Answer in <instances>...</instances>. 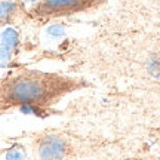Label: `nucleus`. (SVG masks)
<instances>
[{
    "label": "nucleus",
    "mask_w": 160,
    "mask_h": 160,
    "mask_svg": "<svg viewBox=\"0 0 160 160\" xmlns=\"http://www.w3.org/2000/svg\"><path fill=\"white\" fill-rule=\"evenodd\" d=\"M19 45V33L13 27H5L0 31V48L12 52Z\"/></svg>",
    "instance_id": "4"
},
{
    "label": "nucleus",
    "mask_w": 160,
    "mask_h": 160,
    "mask_svg": "<svg viewBox=\"0 0 160 160\" xmlns=\"http://www.w3.org/2000/svg\"><path fill=\"white\" fill-rule=\"evenodd\" d=\"M95 3H98V0H42L37 5L36 12L43 17L68 15L79 11H85Z\"/></svg>",
    "instance_id": "2"
},
{
    "label": "nucleus",
    "mask_w": 160,
    "mask_h": 160,
    "mask_svg": "<svg viewBox=\"0 0 160 160\" xmlns=\"http://www.w3.org/2000/svg\"><path fill=\"white\" fill-rule=\"evenodd\" d=\"M25 3H36V2H39V0H22Z\"/></svg>",
    "instance_id": "9"
},
{
    "label": "nucleus",
    "mask_w": 160,
    "mask_h": 160,
    "mask_svg": "<svg viewBox=\"0 0 160 160\" xmlns=\"http://www.w3.org/2000/svg\"><path fill=\"white\" fill-rule=\"evenodd\" d=\"M11 53L12 52L6 51V49H3V48H0V67L5 65V64H8V61L11 59Z\"/></svg>",
    "instance_id": "8"
},
{
    "label": "nucleus",
    "mask_w": 160,
    "mask_h": 160,
    "mask_svg": "<svg viewBox=\"0 0 160 160\" xmlns=\"http://www.w3.org/2000/svg\"><path fill=\"white\" fill-rule=\"evenodd\" d=\"M17 8L18 5L13 0H0V22L9 19L17 11Z\"/></svg>",
    "instance_id": "5"
},
{
    "label": "nucleus",
    "mask_w": 160,
    "mask_h": 160,
    "mask_svg": "<svg viewBox=\"0 0 160 160\" xmlns=\"http://www.w3.org/2000/svg\"><path fill=\"white\" fill-rule=\"evenodd\" d=\"M67 142L57 135H45L39 141L37 154L40 160H62L67 154Z\"/></svg>",
    "instance_id": "3"
},
{
    "label": "nucleus",
    "mask_w": 160,
    "mask_h": 160,
    "mask_svg": "<svg viewBox=\"0 0 160 160\" xmlns=\"http://www.w3.org/2000/svg\"><path fill=\"white\" fill-rule=\"evenodd\" d=\"M55 79L45 74H24L12 79L5 88V97L12 104L37 105L51 97Z\"/></svg>",
    "instance_id": "1"
},
{
    "label": "nucleus",
    "mask_w": 160,
    "mask_h": 160,
    "mask_svg": "<svg viewBox=\"0 0 160 160\" xmlns=\"http://www.w3.org/2000/svg\"><path fill=\"white\" fill-rule=\"evenodd\" d=\"M48 34L52 36V37H61V36L65 34V28L59 24H53L48 28Z\"/></svg>",
    "instance_id": "7"
},
{
    "label": "nucleus",
    "mask_w": 160,
    "mask_h": 160,
    "mask_svg": "<svg viewBox=\"0 0 160 160\" xmlns=\"http://www.w3.org/2000/svg\"><path fill=\"white\" fill-rule=\"evenodd\" d=\"M5 160H28L27 159V153L21 145H13L9 148L5 154Z\"/></svg>",
    "instance_id": "6"
}]
</instances>
